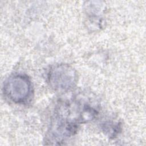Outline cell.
I'll use <instances>...</instances> for the list:
<instances>
[{"instance_id":"2","label":"cell","mask_w":146,"mask_h":146,"mask_svg":"<svg viewBox=\"0 0 146 146\" xmlns=\"http://www.w3.org/2000/svg\"><path fill=\"white\" fill-rule=\"evenodd\" d=\"M31 83L28 77L22 74L9 76L3 84V91L7 97L17 103L26 102L31 94Z\"/></svg>"},{"instance_id":"1","label":"cell","mask_w":146,"mask_h":146,"mask_svg":"<svg viewBox=\"0 0 146 146\" xmlns=\"http://www.w3.org/2000/svg\"><path fill=\"white\" fill-rule=\"evenodd\" d=\"M77 80V74L71 66L66 64L55 65L48 74L50 86L54 90L65 92L72 88Z\"/></svg>"},{"instance_id":"3","label":"cell","mask_w":146,"mask_h":146,"mask_svg":"<svg viewBox=\"0 0 146 146\" xmlns=\"http://www.w3.org/2000/svg\"><path fill=\"white\" fill-rule=\"evenodd\" d=\"M115 123L112 121H107L104 123L103 128L104 129V132L108 133L109 136L114 137L119 132V129L120 128L118 123L114 124Z\"/></svg>"}]
</instances>
